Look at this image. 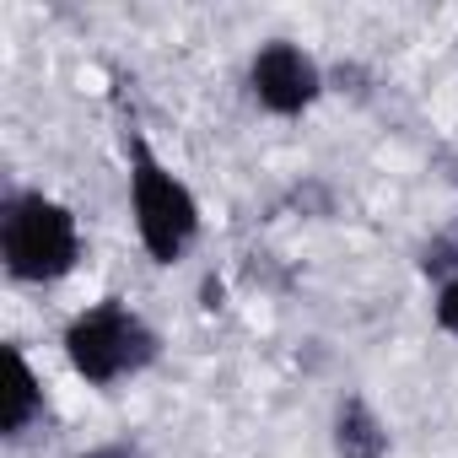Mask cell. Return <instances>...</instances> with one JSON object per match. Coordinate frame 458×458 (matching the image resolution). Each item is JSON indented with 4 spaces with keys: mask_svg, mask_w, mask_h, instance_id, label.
I'll list each match as a JSON object with an SVG mask.
<instances>
[{
    "mask_svg": "<svg viewBox=\"0 0 458 458\" xmlns=\"http://www.w3.org/2000/svg\"><path fill=\"white\" fill-rule=\"evenodd\" d=\"M0 254L17 281H60L81 254L71 210L44 194H12L0 210Z\"/></svg>",
    "mask_w": 458,
    "mask_h": 458,
    "instance_id": "cell-1",
    "label": "cell"
},
{
    "mask_svg": "<svg viewBox=\"0 0 458 458\" xmlns=\"http://www.w3.org/2000/svg\"><path fill=\"white\" fill-rule=\"evenodd\" d=\"M71 367L87 383H114L124 372H140L146 361H157V335L119 302H103L92 313H81L65 335Z\"/></svg>",
    "mask_w": 458,
    "mask_h": 458,
    "instance_id": "cell-2",
    "label": "cell"
},
{
    "mask_svg": "<svg viewBox=\"0 0 458 458\" xmlns=\"http://www.w3.org/2000/svg\"><path fill=\"white\" fill-rule=\"evenodd\" d=\"M130 199H135V226H140V243L151 259L173 265L194 233H199V210L189 199V189L135 140V173H130Z\"/></svg>",
    "mask_w": 458,
    "mask_h": 458,
    "instance_id": "cell-3",
    "label": "cell"
},
{
    "mask_svg": "<svg viewBox=\"0 0 458 458\" xmlns=\"http://www.w3.org/2000/svg\"><path fill=\"white\" fill-rule=\"evenodd\" d=\"M254 98L270 108V114H302L313 98H318V65L302 55V49H292V44H270V49H259V60H254Z\"/></svg>",
    "mask_w": 458,
    "mask_h": 458,
    "instance_id": "cell-4",
    "label": "cell"
},
{
    "mask_svg": "<svg viewBox=\"0 0 458 458\" xmlns=\"http://www.w3.org/2000/svg\"><path fill=\"white\" fill-rule=\"evenodd\" d=\"M335 447H340L345 458H383L388 431H383V420L367 410V399H345V404H340V420H335Z\"/></svg>",
    "mask_w": 458,
    "mask_h": 458,
    "instance_id": "cell-5",
    "label": "cell"
},
{
    "mask_svg": "<svg viewBox=\"0 0 458 458\" xmlns=\"http://www.w3.org/2000/svg\"><path fill=\"white\" fill-rule=\"evenodd\" d=\"M6 410H0V431H6V437H17L38 410H44V394H38V377H33V367L22 361V351L12 345L6 351Z\"/></svg>",
    "mask_w": 458,
    "mask_h": 458,
    "instance_id": "cell-6",
    "label": "cell"
},
{
    "mask_svg": "<svg viewBox=\"0 0 458 458\" xmlns=\"http://www.w3.org/2000/svg\"><path fill=\"white\" fill-rule=\"evenodd\" d=\"M420 270H426V276H447V270H458V243H447V238H437V243L426 249V259H420Z\"/></svg>",
    "mask_w": 458,
    "mask_h": 458,
    "instance_id": "cell-7",
    "label": "cell"
},
{
    "mask_svg": "<svg viewBox=\"0 0 458 458\" xmlns=\"http://www.w3.org/2000/svg\"><path fill=\"white\" fill-rule=\"evenodd\" d=\"M437 324H442L447 335H458V281L442 286V297H437Z\"/></svg>",
    "mask_w": 458,
    "mask_h": 458,
    "instance_id": "cell-8",
    "label": "cell"
},
{
    "mask_svg": "<svg viewBox=\"0 0 458 458\" xmlns=\"http://www.w3.org/2000/svg\"><path fill=\"white\" fill-rule=\"evenodd\" d=\"M87 458H140V453H130V447H98V453H87Z\"/></svg>",
    "mask_w": 458,
    "mask_h": 458,
    "instance_id": "cell-9",
    "label": "cell"
}]
</instances>
